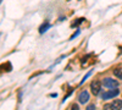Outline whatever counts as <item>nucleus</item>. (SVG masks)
<instances>
[{
    "mask_svg": "<svg viewBox=\"0 0 122 110\" xmlns=\"http://www.w3.org/2000/svg\"><path fill=\"white\" fill-rule=\"evenodd\" d=\"M117 95H118V88H115V89H110V91L103 93L101 94V98H103L104 100H107V99H112Z\"/></svg>",
    "mask_w": 122,
    "mask_h": 110,
    "instance_id": "obj_1",
    "label": "nucleus"
},
{
    "mask_svg": "<svg viewBox=\"0 0 122 110\" xmlns=\"http://www.w3.org/2000/svg\"><path fill=\"white\" fill-rule=\"evenodd\" d=\"M103 84H104V87H106L109 89H115V88L118 87L117 81H116V79H112V78H104Z\"/></svg>",
    "mask_w": 122,
    "mask_h": 110,
    "instance_id": "obj_2",
    "label": "nucleus"
},
{
    "mask_svg": "<svg viewBox=\"0 0 122 110\" xmlns=\"http://www.w3.org/2000/svg\"><path fill=\"white\" fill-rule=\"evenodd\" d=\"M100 89H101V83L99 81H93L90 83V91L94 95H98L100 93Z\"/></svg>",
    "mask_w": 122,
    "mask_h": 110,
    "instance_id": "obj_3",
    "label": "nucleus"
},
{
    "mask_svg": "<svg viewBox=\"0 0 122 110\" xmlns=\"http://www.w3.org/2000/svg\"><path fill=\"white\" fill-rule=\"evenodd\" d=\"M89 93H88V91H82L79 93V95H78V100H79V103L81 104H86L88 100H89Z\"/></svg>",
    "mask_w": 122,
    "mask_h": 110,
    "instance_id": "obj_4",
    "label": "nucleus"
},
{
    "mask_svg": "<svg viewBox=\"0 0 122 110\" xmlns=\"http://www.w3.org/2000/svg\"><path fill=\"white\" fill-rule=\"evenodd\" d=\"M112 106L115 110H121L122 109V100L121 99H115L112 102Z\"/></svg>",
    "mask_w": 122,
    "mask_h": 110,
    "instance_id": "obj_5",
    "label": "nucleus"
},
{
    "mask_svg": "<svg viewBox=\"0 0 122 110\" xmlns=\"http://www.w3.org/2000/svg\"><path fill=\"white\" fill-rule=\"evenodd\" d=\"M49 28H50V23H49V22H44L42 26L39 27V33H42V34H43L44 32H46V31H48Z\"/></svg>",
    "mask_w": 122,
    "mask_h": 110,
    "instance_id": "obj_6",
    "label": "nucleus"
},
{
    "mask_svg": "<svg viewBox=\"0 0 122 110\" xmlns=\"http://www.w3.org/2000/svg\"><path fill=\"white\" fill-rule=\"evenodd\" d=\"M114 75H115L116 77H118V78L122 79V67H117V68H115V70H114Z\"/></svg>",
    "mask_w": 122,
    "mask_h": 110,
    "instance_id": "obj_7",
    "label": "nucleus"
},
{
    "mask_svg": "<svg viewBox=\"0 0 122 110\" xmlns=\"http://www.w3.org/2000/svg\"><path fill=\"white\" fill-rule=\"evenodd\" d=\"M104 110H115V109H114L112 104H105L104 105Z\"/></svg>",
    "mask_w": 122,
    "mask_h": 110,
    "instance_id": "obj_8",
    "label": "nucleus"
},
{
    "mask_svg": "<svg viewBox=\"0 0 122 110\" xmlns=\"http://www.w3.org/2000/svg\"><path fill=\"white\" fill-rule=\"evenodd\" d=\"M92 72H93V71H92V70H90V71H89V72H88V73H87V75H86L84 77H83V79H82V82H81V83H83V82L86 81V79H87V77H89V76L92 75Z\"/></svg>",
    "mask_w": 122,
    "mask_h": 110,
    "instance_id": "obj_9",
    "label": "nucleus"
},
{
    "mask_svg": "<svg viewBox=\"0 0 122 110\" xmlns=\"http://www.w3.org/2000/svg\"><path fill=\"white\" fill-rule=\"evenodd\" d=\"M86 110H95V105H94V104H90V105L87 106Z\"/></svg>",
    "mask_w": 122,
    "mask_h": 110,
    "instance_id": "obj_10",
    "label": "nucleus"
},
{
    "mask_svg": "<svg viewBox=\"0 0 122 110\" xmlns=\"http://www.w3.org/2000/svg\"><path fill=\"white\" fill-rule=\"evenodd\" d=\"M78 34H79V29H78V31H76V32H75L72 36H71V38H70V39H75V38H76Z\"/></svg>",
    "mask_w": 122,
    "mask_h": 110,
    "instance_id": "obj_11",
    "label": "nucleus"
},
{
    "mask_svg": "<svg viewBox=\"0 0 122 110\" xmlns=\"http://www.w3.org/2000/svg\"><path fill=\"white\" fill-rule=\"evenodd\" d=\"M83 20H84V18H81V20H77V21H76V22H73V23H72V27H75L76 25H79L81 22H82V21H83Z\"/></svg>",
    "mask_w": 122,
    "mask_h": 110,
    "instance_id": "obj_12",
    "label": "nucleus"
},
{
    "mask_svg": "<svg viewBox=\"0 0 122 110\" xmlns=\"http://www.w3.org/2000/svg\"><path fill=\"white\" fill-rule=\"evenodd\" d=\"M71 110H79V106H78L77 104H73L72 108H71Z\"/></svg>",
    "mask_w": 122,
    "mask_h": 110,
    "instance_id": "obj_13",
    "label": "nucleus"
}]
</instances>
